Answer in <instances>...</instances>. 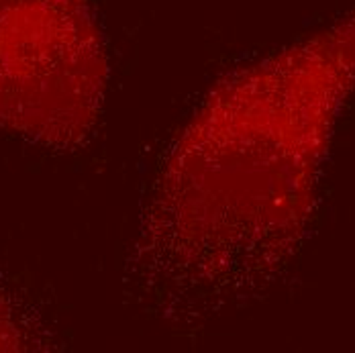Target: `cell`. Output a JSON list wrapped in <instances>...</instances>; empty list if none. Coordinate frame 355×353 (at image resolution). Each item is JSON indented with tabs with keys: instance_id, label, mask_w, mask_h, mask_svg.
Segmentation results:
<instances>
[{
	"instance_id": "cell-2",
	"label": "cell",
	"mask_w": 355,
	"mask_h": 353,
	"mask_svg": "<svg viewBox=\"0 0 355 353\" xmlns=\"http://www.w3.org/2000/svg\"><path fill=\"white\" fill-rule=\"evenodd\" d=\"M107 80L92 0H0V129L78 145L94 129Z\"/></svg>"
},
{
	"instance_id": "cell-3",
	"label": "cell",
	"mask_w": 355,
	"mask_h": 353,
	"mask_svg": "<svg viewBox=\"0 0 355 353\" xmlns=\"http://www.w3.org/2000/svg\"><path fill=\"white\" fill-rule=\"evenodd\" d=\"M25 345V331L8 298L0 294V352H19Z\"/></svg>"
},
{
	"instance_id": "cell-1",
	"label": "cell",
	"mask_w": 355,
	"mask_h": 353,
	"mask_svg": "<svg viewBox=\"0 0 355 353\" xmlns=\"http://www.w3.org/2000/svg\"><path fill=\"white\" fill-rule=\"evenodd\" d=\"M355 84V12L225 76L180 131L133 246L131 284L164 317H211L294 251Z\"/></svg>"
}]
</instances>
